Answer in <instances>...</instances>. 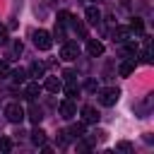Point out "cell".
Instances as JSON below:
<instances>
[{
	"label": "cell",
	"mask_w": 154,
	"mask_h": 154,
	"mask_svg": "<svg viewBox=\"0 0 154 154\" xmlns=\"http://www.w3.org/2000/svg\"><path fill=\"white\" fill-rule=\"evenodd\" d=\"M130 31H137V34H142V31H144V24H142V19H137V17H135V19L130 22Z\"/></svg>",
	"instance_id": "18"
},
{
	"label": "cell",
	"mask_w": 154,
	"mask_h": 154,
	"mask_svg": "<svg viewBox=\"0 0 154 154\" xmlns=\"http://www.w3.org/2000/svg\"><path fill=\"white\" fill-rule=\"evenodd\" d=\"M10 79H12L14 84H22V82L26 79V70H22V67H19V70H10Z\"/></svg>",
	"instance_id": "14"
},
{
	"label": "cell",
	"mask_w": 154,
	"mask_h": 154,
	"mask_svg": "<svg viewBox=\"0 0 154 154\" xmlns=\"http://www.w3.org/2000/svg\"><path fill=\"white\" fill-rule=\"evenodd\" d=\"M82 118H84V123H99L101 116H99V111H96L94 106L87 103V106H82Z\"/></svg>",
	"instance_id": "7"
},
{
	"label": "cell",
	"mask_w": 154,
	"mask_h": 154,
	"mask_svg": "<svg viewBox=\"0 0 154 154\" xmlns=\"http://www.w3.org/2000/svg\"><path fill=\"white\" fill-rule=\"evenodd\" d=\"M116 149H120V152H132V144H130V142H118Z\"/></svg>",
	"instance_id": "23"
},
{
	"label": "cell",
	"mask_w": 154,
	"mask_h": 154,
	"mask_svg": "<svg viewBox=\"0 0 154 154\" xmlns=\"http://www.w3.org/2000/svg\"><path fill=\"white\" fill-rule=\"evenodd\" d=\"M60 58L63 60H77L79 58V46L75 41H63L60 46Z\"/></svg>",
	"instance_id": "4"
},
{
	"label": "cell",
	"mask_w": 154,
	"mask_h": 154,
	"mask_svg": "<svg viewBox=\"0 0 154 154\" xmlns=\"http://www.w3.org/2000/svg\"><path fill=\"white\" fill-rule=\"evenodd\" d=\"M24 116H26V113H24V108H22L17 101H12V103L5 106V118H7L10 123H22Z\"/></svg>",
	"instance_id": "3"
},
{
	"label": "cell",
	"mask_w": 154,
	"mask_h": 154,
	"mask_svg": "<svg viewBox=\"0 0 154 154\" xmlns=\"http://www.w3.org/2000/svg\"><path fill=\"white\" fill-rule=\"evenodd\" d=\"M91 140H96V142H103V140H106V132H103V130H94V137H91Z\"/></svg>",
	"instance_id": "24"
},
{
	"label": "cell",
	"mask_w": 154,
	"mask_h": 154,
	"mask_svg": "<svg viewBox=\"0 0 154 154\" xmlns=\"http://www.w3.org/2000/svg\"><path fill=\"white\" fill-rule=\"evenodd\" d=\"M111 36H113V43H123L130 38V26H116Z\"/></svg>",
	"instance_id": "8"
},
{
	"label": "cell",
	"mask_w": 154,
	"mask_h": 154,
	"mask_svg": "<svg viewBox=\"0 0 154 154\" xmlns=\"http://www.w3.org/2000/svg\"><path fill=\"white\" fill-rule=\"evenodd\" d=\"M7 75H10V63L0 60V77H7Z\"/></svg>",
	"instance_id": "22"
},
{
	"label": "cell",
	"mask_w": 154,
	"mask_h": 154,
	"mask_svg": "<svg viewBox=\"0 0 154 154\" xmlns=\"http://www.w3.org/2000/svg\"><path fill=\"white\" fill-rule=\"evenodd\" d=\"M43 70H46L43 63H34V65L29 67V75H31V77H43Z\"/></svg>",
	"instance_id": "17"
},
{
	"label": "cell",
	"mask_w": 154,
	"mask_h": 154,
	"mask_svg": "<svg viewBox=\"0 0 154 154\" xmlns=\"http://www.w3.org/2000/svg\"><path fill=\"white\" fill-rule=\"evenodd\" d=\"M77 91H79V87H77L75 82H67V87H65V94H67V96H75Z\"/></svg>",
	"instance_id": "21"
},
{
	"label": "cell",
	"mask_w": 154,
	"mask_h": 154,
	"mask_svg": "<svg viewBox=\"0 0 154 154\" xmlns=\"http://www.w3.org/2000/svg\"><path fill=\"white\" fill-rule=\"evenodd\" d=\"M70 142V137H67V130H60L58 132V147H65Z\"/></svg>",
	"instance_id": "20"
},
{
	"label": "cell",
	"mask_w": 154,
	"mask_h": 154,
	"mask_svg": "<svg viewBox=\"0 0 154 154\" xmlns=\"http://www.w3.org/2000/svg\"><path fill=\"white\" fill-rule=\"evenodd\" d=\"M31 38H34V46H36L38 51H51V46H53V36H51L48 31H43V29L34 31Z\"/></svg>",
	"instance_id": "1"
},
{
	"label": "cell",
	"mask_w": 154,
	"mask_h": 154,
	"mask_svg": "<svg viewBox=\"0 0 154 154\" xmlns=\"http://www.w3.org/2000/svg\"><path fill=\"white\" fill-rule=\"evenodd\" d=\"M77 149H79V152H89V144H87L82 137H77Z\"/></svg>",
	"instance_id": "25"
},
{
	"label": "cell",
	"mask_w": 154,
	"mask_h": 154,
	"mask_svg": "<svg viewBox=\"0 0 154 154\" xmlns=\"http://www.w3.org/2000/svg\"><path fill=\"white\" fill-rule=\"evenodd\" d=\"M96 2H101V0H96Z\"/></svg>",
	"instance_id": "28"
},
{
	"label": "cell",
	"mask_w": 154,
	"mask_h": 154,
	"mask_svg": "<svg viewBox=\"0 0 154 154\" xmlns=\"http://www.w3.org/2000/svg\"><path fill=\"white\" fill-rule=\"evenodd\" d=\"M31 142H34L36 147H41V144H46V132H43L41 128H36V130L31 132Z\"/></svg>",
	"instance_id": "15"
},
{
	"label": "cell",
	"mask_w": 154,
	"mask_h": 154,
	"mask_svg": "<svg viewBox=\"0 0 154 154\" xmlns=\"http://www.w3.org/2000/svg\"><path fill=\"white\" fill-rule=\"evenodd\" d=\"M87 53H89L91 58H99V55L103 53V43L96 41V38H89V41H87Z\"/></svg>",
	"instance_id": "9"
},
{
	"label": "cell",
	"mask_w": 154,
	"mask_h": 154,
	"mask_svg": "<svg viewBox=\"0 0 154 154\" xmlns=\"http://www.w3.org/2000/svg\"><path fill=\"white\" fill-rule=\"evenodd\" d=\"M43 89H48V91H60L63 89V82L58 79V77H46V82H43Z\"/></svg>",
	"instance_id": "10"
},
{
	"label": "cell",
	"mask_w": 154,
	"mask_h": 154,
	"mask_svg": "<svg viewBox=\"0 0 154 154\" xmlns=\"http://www.w3.org/2000/svg\"><path fill=\"white\" fill-rule=\"evenodd\" d=\"M60 116H63L65 120L75 118V116H77V106H75L70 99H67V101H63V103H60Z\"/></svg>",
	"instance_id": "6"
},
{
	"label": "cell",
	"mask_w": 154,
	"mask_h": 154,
	"mask_svg": "<svg viewBox=\"0 0 154 154\" xmlns=\"http://www.w3.org/2000/svg\"><path fill=\"white\" fill-rule=\"evenodd\" d=\"M87 89H89V91H96V89H99V84H96L94 79H89V82H87Z\"/></svg>",
	"instance_id": "27"
},
{
	"label": "cell",
	"mask_w": 154,
	"mask_h": 154,
	"mask_svg": "<svg viewBox=\"0 0 154 154\" xmlns=\"http://www.w3.org/2000/svg\"><path fill=\"white\" fill-rule=\"evenodd\" d=\"M67 135L75 137V140H77V137H84V123H75V125L67 130Z\"/></svg>",
	"instance_id": "16"
},
{
	"label": "cell",
	"mask_w": 154,
	"mask_h": 154,
	"mask_svg": "<svg viewBox=\"0 0 154 154\" xmlns=\"http://www.w3.org/2000/svg\"><path fill=\"white\" fill-rule=\"evenodd\" d=\"M5 43H7V29L0 26V46H5Z\"/></svg>",
	"instance_id": "26"
},
{
	"label": "cell",
	"mask_w": 154,
	"mask_h": 154,
	"mask_svg": "<svg viewBox=\"0 0 154 154\" xmlns=\"http://www.w3.org/2000/svg\"><path fill=\"white\" fill-rule=\"evenodd\" d=\"M84 17H87V24H91V26H99V24H101V12H99V7H96V5L87 7Z\"/></svg>",
	"instance_id": "5"
},
{
	"label": "cell",
	"mask_w": 154,
	"mask_h": 154,
	"mask_svg": "<svg viewBox=\"0 0 154 154\" xmlns=\"http://www.w3.org/2000/svg\"><path fill=\"white\" fill-rule=\"evenodd\" d=\"M132 70H135V60H130V58H125V60L120 63V67H118V72H120L123 77L132 75Z\"/></svg>",
	"instance_id": "13"
},
{
	"label": "cell",
	"mask_w": 154,
	"mask_h": 154,
	"mask_svg": "<svg viewBox=\"0 0 154 154\" xmlns=\"http://www.w3.org/2000/svg\"><path fill=\"white\" fill-rule=\"evenodd\" d=\"M118 99H120V89H116V87H108V89L99 91V103L101 106H116Z\"/></svg>",
	"instance_id": "2"
},
{
	"label": "cell",
	"mask_w": 154,
	"mask_h": 154,
	"mask_svg": "<svg viewBox=\"0 0 154 154\" xmlns=\"http://www.w3.org/2000/svg\"><path fill=\"white\" fill-rule=\"evenodd\" d=\"M41 118H43V111H41L36 103H31V106H29V120H31L34 125H38V123H41Z\"/></svg>",
	"instance_id": "12"
},
{
	"label": "cell",
	"mask_w": 154,
	"mask_h": 154,
	"mask_svg": "<svg viewBox=\"0 0 154 154\" xmlns=\"http://www.w3.org/2000/svg\"><path fill=\"white\" fill-rule=\"evenodd\" d=\"M10 149H12V140H10V137H0V152L7 154Z\"/></svg>",
	"instance_id": "19"
},
{
	"label": "cell",
	"mask_w": 154,
	"mask_h": 154,
	"mask_svg": "<svg viewBox=\"0 0 154 154\" xmlns=\"http://www.w3.org/2000/svg\"><path fill=\"white\" fill-rule=\"evenodd\" d=\"M38 94H41V84H38V82H29V84H26V89H24V96L34 101Z\"/></svg>",
	"instance_id": "11"
}]
</instances>
